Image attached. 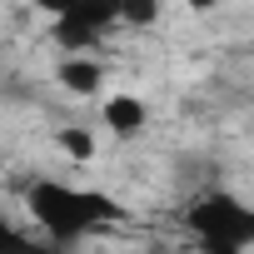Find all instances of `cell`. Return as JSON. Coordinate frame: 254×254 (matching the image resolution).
I'll return each mask as SVG.
<instances>
[{
    "label": "cell",
    "mask_w": 254,
    "mask_h": 254,
    "mask_svg": "<svg viewBox=\"0 0 254 254\" xmlns=\"http://www.w3.org/2000/svg\"><path fill=\"white\" fill-rule=\"evenodd\" d=\"M95 105H100V125L110 140H140L150 130V100L140 90H105Z\"/></svg>",
    "instance_id": "obj_3"
},
{
    "label": "cell",
    "mask_w": 254,
    "mask_h": 254,
    "mask_svg": "<svg viewBox=\"0 0 254 254\" xmlns=\"http://www.w3.org/2000/svg\"><path fill=\"white\" fill-rule=\"evenodd\" d=\"M55 85L70 100H100L110 90V65L100 55H60L55 60Z\"/></svg>",
    "instance_id": "obj_4"
},
{
    "label": "cell",
    "mask_w": 254,
    "mask_h": 254,
    "mask_svg": "<svg viewBox=\"0 0 254 254\" xmlns=\"http://www.w3.org/2000/svg\"><path fill=\"white\" fill-rule=\"evenodd\" d=\"M0 254H45V249H40V244H35V239L5 214V209H0Z\"/></svg>",
    "instance_id": "obj_9"
},
{
    "label": "cell",
    "mask_w": 254,
    "mask_h": 254,
    "mask_svg": "<svg viewBox=\"0 0 254 254\" xmlns=\"http://www.w3.org/2000/svg\"><path fill=\"white\" fill-rule=\"evenodd\" d=\"M50 145H55V155H60L65 165H75V170H85V165L100 160V135L90 130V125H55Z\"/></svg>",
    "instance_id": "obj_5"
},
{
    "label": "cell",
    "mask_w": 254,
    "mask_h": 254,
    "mask_svg": "<svg viewBox=\"0 0 254 254\" xmlns=\"http://www.w3.org/2000/svg\"><path fill=\"white\" fill-rule=\"evenodd\" d=\"M50 40H55V50H60V55H100V45H105V35H95V30H90V25H80L75 15L50 20Z\"/></svg>",
    "instance_id": "obj_6"
},
{
    "label": "cell",
    "mask_w": 254,
    "mask_h": 254,
    "mask_svg": "<svg viewBox=\"0 0 254 254\" xmlns=\"http://www.w3.org/2000/svg\"><path fill=\"white\" fill-rule=\"evenodd\" d=\"M30 224L50 239V244H80L90 234H110L130 219L110 190L100 185H75V180H30L20 194Z\"/></svg>",
    "instance_id": "obj_1"
},
{
    "label": "cell",
    "mask_w": 254,
    "mask_h": 254,
    "mask_svg": "<svg viewBox=\"0 0 254 254\" xmlns=\"http://www.w3.org/2000/svg\"><path fill=\"white\" fill-rule=\"evenodd\" d=\"M185 234L194 244L204 239H234V244H254V209L234 194V190H204L199 199L185 204Z\"/></svg>",
    "instance_id": "obj_2"
},
{
    "label": "cell",
    "mask_w": 254,
    "mask_h": 254,
    "mask_svg": "<svg viewBox=\"0 0 254 254\" xmlns=\"http://www.w3.org/2000/svg\"><path fill=\"white\" fill-rule=\"evenodd\" d=\"M70 15H75L80 25H90L95 35H110V30H115V15H120V0H75Z\"/></svg>",
    "instance_id": "obj_8"
},
{
    "label": "cell",
    "mask_w": 254,
    "mask_h": 254,
    "mask_svg": "<svg viewBox=\"0 0 254 254\" xmlns=\"http://www.w3.org/2000/svg\"><path fill=\"white\" fill-rule=\"evenodd\" d=\"M30 5H35L40 15H50V20H60V15H70V5H75V0H30Z\"/></svg>",
    "instance_id": "obj_11"
},
{
    "label": "cell",
    "mask_w": 254,
    "mask_h": 254,
    "mask_svg": "<svg viewBox=\"0 0 254 254\" xmlns=\"http://www.w3.org/2000/svg\"><path fill=\"white\" fill-rule=\"evenodd\" d=\"M254 244H234V239H204L194 244V254H249Z\"/></svg>",
    "instance_id": "obj_10"
},
{
    "label": "cell",
    "mask_w": 254,
    "mask_h": 254,
    "mask_svg": "<svg viewBox=\"0 0 254 254\" xmlns=\"http://www.w3.org/2000/svg\"><path fill=\"white\" fill-rule=\"evenodd\" d=\"M165 15V0H120L115 30H155Z\"/></svg>",
    "instance_id": "obj_7"
},
{
    "label": "cell",
    "mask_w": 254,
    "mask_h": 254,
    "mask_svg": "<svg viewBox=\"0 0 254 254\" xmlns=\"http://www.w3.org/2000/svg\"><path fill=\"white\" fill-rule=\"evenodd\" d=\"M219 5H224V0H185V10H190V15H214Z\"/></svg>",
    "instance_id": "obj_12"
}]
</instances>
